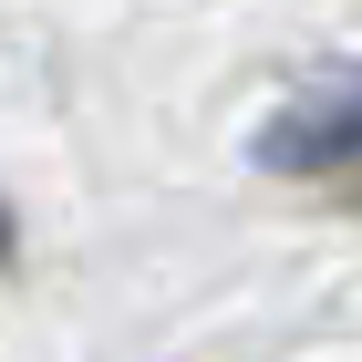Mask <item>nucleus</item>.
<instances>
[{
	"label": "nucleus",
	"instance_id": "f03ea898",
	"mask_svg": "<svg viewBox=\"0 0 362 362\" xmlns=\"http://www.w3.org/2000/svg\"><path fill=\"white\" fill-rule=\"evenodd\" d=\"M0 259H11V207H0Z\"/></svg>",
	"mask_w": 362,
	"mask_h": 362
},
{
	"label": "nucleus",
	"instance_id": "f257e3e1",
	"mask_svg": "<svg viewBox=\"0 0 362 362\" xmlns=\"http://www.w3.org/2000/svg\"><path fill=\"white\" fill-rule=\"evenodd\" d=\"M259 166H269V176L362 187V62H321V73L259 124Z\"/></svg>",
	"mask_w": 362,
	"mask_h": 362
}]
</instances>
